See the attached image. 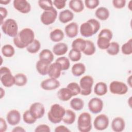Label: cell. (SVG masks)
Returning <instances> with one entry per match:
<instances>
[{"label": "cell", "instance_id": "6da1fadb", "mask_svg": "<svg viewBox=\"0 0 132 132\" xmlns=\"http://www.w3.org/2000/svg\"><path fill=\"white\" fill-rule=\"evenodd\" d=\"M35 39L34 31L29 28H25L18 32L13 38V43L18 48H26Z\"/></svg>", "mask_w": 132, "mask_h": 132}, {"label": "cell", "instance_id": "7a4b0ae2", "mask_svg": "<svg viewBox=\"0 0 132 132\" xmlns=\"http://www.w3.org/2000/svg\"><path fill=\"white\" fill-rule=\"evenodd\" d=\"M100 23L95 19H90L80 26V33L85 37H90L97 33L100 28Z\"/></svg>", "mask_w": 132, "mask_h": 132}, {"label": "cell", "instance_id": "3957f363", "mask_svg": "<svg viewBox=\"0 0 132 132\" xmlns=\"http://www.w3.org/2000/svg\"><path fill=\"white\" fill-rule=\"evenodd\" d=\"M65 110L62 106L58 104H54L51 107L47 113L48 120L54 124L59 123L62 120Z\"/></svg>", "mask_w": 132, "mask_h": 132}, {"label": "cell", "instance_id": "277c9868", "mask_svg": "<svg viewBox=\"0 0 132 132\" xmlns=\"http://www.w3.org/2000/svg\"><path fill=\"white\" fill-rule=\"evenodd\" d=\"M113 37L112 32L108 28L102 29L98 35L97 45L101 50H107Z\"/></svg>", "mask_w": 132, "mask_h": 132}, {"label": "cell", "instance_id": "5b68a950", "mask_svg": "<svg viewBox=\"0 0 132 132\" xmlns=\"http://www.w3.org/2000/svg\"><path fill=\"white\" fill-rule=\"evenodd\" d=\"M3 32L10 37H15L18 33V25L13 19H7L1 24Z\"/></svg>", "mask_w": 132, "mask_h": 132}, {"label": "cell", "instance_id": "8992f818", "mask_svg": "<svg viewBox=\"0 0 132 132\" xmlns=\"http://www.w3.org/2000/svg\"><path fill=\"white\" fill-rule=\"evenodd\" d=\"M77 128L81 132H89L92 129L91 116L87 112L81 113L77 120Z\"/></svg>", "mask_w": 132, "mask_h": 132}, {"label": "cell", "instance_id": "52a82bcc", "mask_svg": "<svg viewBox=\"0 0 132 132\" xmlns=\"http://www.w3.org/2000/svg\"><path fill=\"white\" fill-rule=\"evenodd\" d=\"M0 80L5 87H11L15 85L14 76L12 75L10 70L6 67L0 68Z\"/></svg>", "mask_w": 132, "mask_h": 132}, {"label": "cell", "instance_id": "ba28073f", "mask_svg": "<svg viewBox=\"0 0 132 132\" xmlns=\"http://www.w3.org/2000/svg\"><path fill=\"white\" fill-rule=\"evenodd\" d=\"M94 80L92 76L85 75L83 76L79 81L80 88V94L84 96H87L91 94Z\"/></svg>", "mask_w": 132, "mask_h": 132}, {"label": "cell", "instance_id": "9c48e42d", "mask_svg": "<svg viewBox=\"0 0 132 132\" xmlns=\"http://www.w3.org/2000/svg\"><path fill=\"white\" fill-rule=\"evenodd\" d=\"M128 87L123 82L114 80L110 82L109 85V90L110 92L114 94L123 95L128 91Z\"/></svg>", "mask_w": 132, "mask_h": 132}, {"label": "cell", "instance_id": "30bf717a", "mask_svg": "<svg viewBox=\"0 0 132 132\" xmlns=\"http://www.w3.org/2000/svg\"><path fill=\"white\" fill-rule=\"evenodd\" d=\"M57 17V11L54 8L48 11H44L41 14L40 20L41 22L45 25H49L53 24Z\"/></svg>", "mask_w": 132, "mask_h": 132}, {"label": "cell", "instance_id": "8fae6325", "mask_svg": "<svg viewBox=\"0 0 132 132\" xmlns=\"http://www.w3.org/2000/svg\"><path fill=\"white\" fill-rule=\"evenodd\" d=\"M109 123V118L105 114H101L97 116L93 121L94 127L98 130L106 129L108 127Z\"/></svg>", "mask_w": 132, "mask_h": 132}, {"label": "cell", "instance_id": "7c38bea8", "mask_svg": "<svg viewBox=\"0 0 132 132\" xmlns=\"http://www.w3.org/2000/svg\"><path fill=\"white\" fill-rule=\"evenodd\" d=\"M29 110L31 114L37 120L42 118L45 113L44 106L40 102L32 103L30 105Z\"/></svg>", "mask_w": 132, "mask_h": 132}, {"label": "cell", "instance_id": "4fadbf2b", "mask_svg": "<svg viewBox=\"0 0 132 132\" xmlns=\"http://www.w3.org/2000/svg\"><path fill=\"white\" fill-rule=\"evenodd\" d=\"M104 104L103 101L98 97H93L88 102V107L91 112L96 114L103 110Z\"/></svg>", "mask_w": 132, "mask_h": 132}, {"label": "cell", "instance_id": "5bb4252c", "mask_svg": "<svg viewBox=\"0 0 132 132\" xmlns=\"http://www.w3.org/2000/svg\"><path fill=\"white\" fill-rule=\"evenodd\" d=\"M13 5L16 10L22 13H28L31 10V5L26 0H14L13 2Z\"/></svg>", "mask_w": 132, "mask_h": 132}, {"label": "cell", "instance_id": "9a60e30c", "mask_svg": "<svg viewBox=\"0 0 132 132\" xmlns=\"http://www.w3.org/2000/svg\"><path fill=\"white\" fill-rule=\"evenodd\" d=\"M41 87L45 90H53L57 89L60 85L57 79L50 78L43 80L41 83Z\"/></svg>", "mask_w": 132, "mask_h": 132}, {"label": "cell", "instance_id": "2e32d148", "mask_svg": "<svg viewBox=\"0 0 132 132\" xmlns=\"http://www.w3.org/2000/svg\"><path fill=\"white\" fill-rule=\"evenodd\" d=\"M21 114L20 112L15 109L9 111L6 116V120L8 124L11 126L18 124L21 120Z\"/></svg>", "mask_w": 132, "mask_h": 132}, {"label": "cell", "instance_id": "e0dca14e", "mask_svg": "<svg viewBox=\"0 0 132 132\" xmlns=\"http://www.w3.org/2000/svg\"><path fill=\"white\" fill-rule=\"evenodd\" d=\"M62 71L61 65L58 63L55 62L50 64L47 74L50 78L57 79L60 77Z\"/></svg>", "mask_w": 132, "mask_h": 132}, {"label": "cell", "instance_id": "ac0fdd59", "mask_svg": "<svg viewBox=\"0 0 132 132\" xmlns=\"http://www.w3.org/2000/svg\"><path fill=\"white\" fill-rule=\"evenodd\" d=\"M66 35L70 38H73L77 36L78 32V26L76 22H71L66 25L64 28Z\"/></svg>", "mask_w": 132, "mask_h": 132}, {"label": "cell", "instance_id": "d6986e66", "mask_svg": "<svg viewBox=\"0 0 132 132\" xmlns=\"http://www.w3.org/2000/svg\"><path fill=\"white\" fill-rule=\"evenodd\" d=\"M125 127L124 120L120 117L114 118L111 122V128L115 132L122 131Z\"/></svg>", "mask_w": 132, "mask_h": 132}, {"label": "cell", "instance_id": "ffe728a7", "mask_svg": "<svg viewBox=\"0 0 132 132\" xmlns=\"http://www.w3.org/2000/svg\"><path fill=\"white\" fill-rule=\"evenodd\" d=\"M51 63L42 60H39L36 64V68L38 72L41 75L44 76L47 74L49 67Z\"/></svg>", "mask_w": 132, "mask_h": 132}, {"label": "cell", "instance_id": "44dd1931", "mask_svg": "<svg viewBox=\"0 0 132 132\" xmlns=\"http://www.w3.org/2000/svg\"><path fill=\"white\" fill-rule=\"evenodd\" d=\"M68 51V46L67 44L63 42H58L54 45L53 53L57 56H62L66 54Z\"/></svg>", "mask_w": 132, "mask_h": 132}, {"label": "cell", "instance_id": "7402d4cb", "mask_svg": "<svg viewBox=\"0 0 132 132\" xmlns=\"http://www.w3.org/2000/svg\"><path fill=\"white\" fill-rule=\"evenodd\" d=\"M73 18V13L69 9H65L60 11L58 15L59 20L62 23H67L72 21Z\"/></svg>", "mask_w": 132, "mask_h": 132}, {"label": "cell", "instance_id": "603a6c76", "mask_svg": "<svg viewBox=\"0 0 132 132\" xmlns=\"http://www.w3.org/2000/svg\"><path fill=\"white\" fill-rule=\"evenodd\" d=\"M58 98L62 101H68L70 100L73 96L71 91L67 88H62L57 92Z\"/></svg>", "mask_w": 132, "mask_h": 132}, {"label": "cell", "instance_id": "cb8c5ba5", "mask_svg": "<svg viewBox=\"0 0 132 132\" xmlns=\"http://www.w3.org/2000/svg\"><path fill=\"white\" fill-rule=\"evenodd\" d=\"M69 6L76 13L80 12L84 9V4L81 0H71L69 3Z\"/></svg>", "mask_w": 132, "mask_h": 132}, {"label": "cell", "instance_id": "d4e9b609", "mask_svg": "<svg viewBox=\"0 0 132 132\" xmlns=\"http://www.w3.org/2000/svg\"><path fill=\"white\" fill-rule=\"evenodd\" d=\"M64 35L63 31L59 28H56L52 30L50 35V39L54 42H59L64 38Z\"/></svg>", "mask_w": 132, "mask_h": 132}, {"label": "cell", "instance_id": "484cf974", "mask_svg": "<svg viewBox=\"0 0 132 132\" xmlns=\"http://www.w3.org/2000/svg\"><path fill=\"white\" fill-rule=\"evenodd\" d=\"M72 73L75 76H80L84 74L86 71V66L82 63H76L73 65L71 69Z\"/></svg>", "mask_w": 132, "mask_h": 132}, {"label": "cell", "instance_id": "4316f807", "mask_svg": "<svg viewBox=\"0 0 132 132\" xmlns=\"http://www.w3.org/2000/svg\"><path fill=\"white\" fill-rule=\"evenodd\" d=\"M95 16L100 20L105 21L107 20L109 16L110 13L109 10L104 7L98 8L95 12Z\"/></svg>", "mask_w": 132, "mask_h": 132}, {"label": "cell", "instance_id": "83f0119b", "mask_svg": "<svg viewBox=\"0 0 132 132\" xmlns=\"http://www.w3.org/2000/svg\"><path fill=\"white\" fill-rule=\"evenodd\" d=\"M76 114L75 112L70 109L65 110V113L62 121L67 125L72 124L75 121Z\"/></svg>", "mask_w": 132, "mask_h": 132}, {"label": "cell", "instance_id": "f1b7e54d", "mask_svg": "<svg viewBox=\"0 0 132 132\" xmlns=\"http://www.w3.org/2000/svg\"><path fill=\"white\" fill-rule=\"evenodd\" d=\"M107 91L108 89L106 84L102 81L96 83L94 88V92L98 96L104 95L107 93Z\"/></svg>", "mask_w": 132, "mask_h": 132}, {"label": "cell", "instance_id": "f546056e", "mask_svg": "<svg viewBox=\"0 0 132 132\" xmlns=\"http://www.w3.org/2000/svg\"><path fill=\"white\" fill-rule=\"evenodd\" d=\"M40 60H42L50 63L53 61L54 56L53 53L48 49H44L41 51L39 55Z\"/></svg>", "mask_w": 132, "mask_h": 132}, {"label": "cell", "instance_id": "4dcf8cb0", "mask_svg": "<svg viewBox=\"0 0 132 132\" xmlns=\"http://www.w3.org/2000/svg\"><path fill=\"white\" fill-rule=\"evenodd\" d=\"M86 41L82 38H77L72 43V48L82 52L86 47Z\"/></svg>", "mask_w": 132, "mask_h": 132}, {"label": "cell", "instance_id": "1f68e13d", "mask_svg": "<svg viewBox=\"0 0 132 132\" xmlns=\"http://www.w3.org/2000/svg\"><path fill=\"white\" fill-rule=\"evenodd\" d=\"M70 106L74 110H81L84 108V102L80 98L75 97L71 100Z\"/></svg>", "mask_w": 132, "mask_h": 132}, {"label": "cell", "instance_id": "d6a6232c", "mask_svg": "<svg viewBox=\"0 0 132 132\" xmlns=\"http://www.w3.org/2000/svg\"><path fill=\"white\" fill-rule=\"evenodd\" d=\"M41 43L37 39H35L29 45L26 47L28 52L31 54H35L37 53L40 49Z\"/></svg>", "mask_w": 132, "mask_h": 132}, {"label": "cell", "instance_id": "836d02e7", "mask_svg": "<svg viewBox=\"0 0 132 132\" xmlns=\"http://www.w3.org/2000/svg\"><path fill=\"white\" fill-rule=\"evenodd\" d=\"M86 47L82 53L87 56H91L93 55L96 51V48L94 43L89 40H86Z\"/></svg>", "mask_w": 132, "mask_h": 132}, {"label": "cell", "instance_id": "e575fe53", "mask_svg": "<svg viewBox=\"0 0 132 132\" xmlns=\"http://www.w3.org/2000/svg\"><path fill=\"white\" fill-rule=\"evenodd\" d=\"M1 51L4 56L8 58L12 57L15 53L14 48L11 44L4 45L2 47Z\"/></svg>", "mask_w": 132, "mask_h": 132}, {"label": "cell", "instance_id": "d590c367", "mask_svg": "<svg viewBox=\"0 0 132 132\" xmlns=\"http://www.w3.org/2000/svg\"><path fill=\"white\" fill-rule=\"evenodd\" d=\"M15 85L17 86L22 87L25 86L27 82V76L23 73H18L14 76Z\"/></svg>", "mask_w": 132, "mask_h": 132}, {"label": "cell", "instance_id": "8d00e7d4", "mask_svg": "<svg viewBox=\"0 0 132 132\" xmlns=\"http://www.w3.org/2000/svg\"><path fill=\"white\" fill-rule=\"evenodd\" d=\"M107 53L111 56L117 55L120 51V45L116 42H110L108 47L106 50Z\"/></svg>", "mask_w": 132, "mask_h": 132}, {"label": "cell", "instance_id": "74e56055", "mask_svg": "<svg viewBox=\"0 0 132 132\" xmlns=\"http://www.w3.org/2000/svg\"><path fill=\"white\" fill-rule=\"evenodd\" d=\"M55 62L58 63L61 65L62 71L68 70L70 68V62L69 59L66 57H60L56 60Z\"/></svg>", "mask_w": 132, "mask_h": 132}, {"label": "cell", "instance_id": "f35d334b", "mask_svg": "<svg viewBox=\"0 0 132 132\" xmlns=\"http://www.w3.org/2000/svg\"><path fill=\"white\" fill-rule=\"evenodd\" d=\"M39 7L44 11H48L54 8L53 2L51 0H39L38 2Z\"/></svg>", "mask_w": 132, "mask_h": 132}, {"label": "cell", "instance_id": "ab89813d", "mask_svg": "<svg viewBox=\"0 0 132 132\" xmlns=\"http://www.w3.org/2000/svg\"><path fill=\"white\" fill-rule=\"evenodd\" d=\"M122 53L125 55H129L132 53V39H129L121 47Z\"/></svg>", "mask_w": 132, "mask_h": 132}, {"label": "cell", "instance_id": "60d3db41", "mask_svg": "<svg viewBox=\"0 0 132 132\" xmlns=\"http://www.w3.org/2000/svg\"><path fill=\"white\" fill-rule=\"evenodd\" d=\"M68 56L69 59L74 62L78 61L81 57V52L77 50L72 48L69 53Z\"/></svg>", "mask_w": 132, "mask_h": 132}, {"label": "cell", "instance_id": "b9f144b4", "mask_svg": "<svg viewBox=\"0 0 132 132\" xmlns=\"http://www.w3.org/2000/svg\"><path fill=\"white\" fill-rule=\"evenodd\" d=\"M67 87L71 91L73 96H76L80 93V88L79 85L76 82H72L69 83Z\"/></svg>", "mask_w": 132, "mask_h": 132}, {"label": "cell", "instance_id": "7bdbcfd3", "mask_svg": "<svg viewBox=\"0 0 132 132\" xmlns=\"http://www.w3.org/2000/svg\"><path fill=\"white\" fill-rule=\"evenodd\" d=\"M23 121L28 124H32L36 122L37 119H36L30 113L29 110L25 111L23 114Z\"/></svg>", "mask_w": 132, "mask_h": 132}, {"label": "cell", "instance_id": "ee69618b", "mask_svg": "<svg viewBox=\"0 0 132 132\" xmlns=\"http://www.w3.org/2000/svg\"><path fill=\"white\" fill-rule=\"evenodd\" d=\"M100 4L98 0H85V4L89 9H94L96 8Z\"/></svg>", "mask_w": 132, "mask_h": 132}, {"label": "cell", "instance_id": "f6af8a7d", "mask_svg": "<svg viewBox=\"0 0 132 132\" xmlns=\"http://www.w3.org/2000/svg\"><path fill=\"white\" fill-rule=\"evenodd\" d=\"M112 5L114 8L117 9H122L125 6V0H113Z\"/></svg>", "mask_w": 132, "mask_h": 132}, {"label": "cell", "instance_id": "bcb514c9", "mask_svg": "<svg viewBox=\"0 0 132 132\" xmlns=\"http://www.w3.org/2000/svg\"><path fill=\"white\" fill-rule=\"evenodd\" d=\"M35 132H50V126L46 124H40L36 127L35 129Z\"/></svg>", "mask_w": 132, "mask_h": 132}, {"label": "cell", "instance_id": "7dc6e473", "mask_svg": "<svg viewBox=\"0 0 132 132\" xmlns=\"http://www.w3.org/2000/svg\"><path fill=\"white\" fill-rule=\"evenodd\" d=\"M53 5L55 6L58 9H61L65 7L66 1L62 0H54L53 2Z\"/></svg>", "mask_w": 132, "mask_h": 132}, {"label": "cell", "instance_id": "c3c4849f", "mask_svg": "<svg viewBox=\"0 0 132 132\" xmlns=\"http://www.w3.org/2000/svg\"><path fill=\"white\" fill-rule=\"evenodd\" d=\"M7 129V125L6 121L3 118H0V131L5 132Z\"/></svg>", "mask_w": 132, "mask_h": 132}, {"label": "cell", "instance_id": "681fc988", "mask_svg": "<svg viewBox=\"0 0 132 132\" xmlns=\"http://www.w3.org/2000/svg\"><path fill=\"white\" fill-rule=\"evenodd\" d=\"M0 12L1 14V24L3 23L4 19H5L8 14L7 10L3 7H0Z\"/></svg>", "mask_w": 132, "mask_h": 132}, {"label": "cell", "instance_id": "f907efd6", "mask_svg": "<svg viewBox=\"0 0 132 132\" xmlns=\"http://www.w3.org/2000/svg\"><path fill=\"white\" fill-rule=\"evenodd\" d=\"M54 131L55 132H69L70 130L64 125H59L55 128Z\"/></svg>", "mask_w": 132, "mask_h": 132}, {"label": "cell", "instance_id": "816d5d0a", "mask_svg": "<svg viewBox=\"0 0 132 132\" xmlns=\"http://www.w3.org/2000/svg\"><path fill=\"white\" fill-rule=\"evenodd\" d=\"M26 130L25 129H24L21 126H16L13 128V129L12 130V131L13 132H25Z\"/></svg>", "mask_w": 132, "mask_h": 132}, {"label": "cell", "instance_id": "f5cc1de1", "mask_svg": "<svg viewBox=\"0 0 132 132\" xmlns=\"http://www.w3.org/2000/svg\"><path fill=\"white\" fill-rule=\"evenodd\" d=\"M10 2H11V1H10V0H4V1H0V3H1V4L6 5L8 4Z\"/></svg>", "mask_w": 132, "mask_h": 132}, {"label": "cell", "instance_id": "db71d44e", "mask_svg": "<svg viewBox=\"0 0 132 132\" xmlns=\"http://www.w3.org/2000/svg\"><path fill=\"white\" fill-rule=\"evenodd\" d=\"M0 94H1V98H2L3 97V96L5 95V91L3 90V89L2 88H1Z\"/></svg>", "mask_w": 132, "mask_h": 132}, {"label": "cell", "instance_id": "11a10c76", "mask_svg": "<svg viewBox=\"0 0 132 132\" xmlns=\"http://www.w3.org/2000/svg\"><path fill=\"white\" fill-rule=\"evenodd\" d=\"M127 82L129 84V86L131 87V75L129 76L127 78Z\"/></svg>", "mask_w": 132, "mask_h": 132}, {"label": "cell", "instance_id": "9f6ffc18", "mask_svg": "<svg viewBox=\"0 0 132 132\" xmlns=\"http://www.w3.org/2000/svg\"><path fill=\"white\" fill-rule=\"evenodd\" d=\"M131 3H132V1H130L128 3V8L129 10H132V6H131Z\"/></svg>", "mask_w": 132, "mask_h": 132}]
</instances>
